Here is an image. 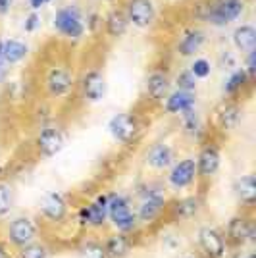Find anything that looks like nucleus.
I'll return each mask as SVG.
<instances>
[{
	"label": "nucleus",
	"instance_id": "obj_1",
	"mask_svg": "<svg viewBox=\"0 0 256 258\" xmlns=\"http://www.w3.org/2000/svg\"><path fill=\"white\" fill-rule=\"evenodd\" d=\"M170 197L168 189L158 181H150L143 185L137 193V205H135V216L139 227H152L162 220V216L168 212Z\"/></svg>",
	"mask_w": 256,
	"mask_h": 258
},
{
	"label": "nucleus",
	"instance_id": "obj_2",
	"mask_svg": "<svg viewBox=\"0 0 256 258\" xmlns=\"http://www.w3.org/2000/svg\"><path fill=\"white\" fill-rule=\"evenodd\" d=\"M248 0H208L201 6L199 20L212 29H225L245 18Z\"/></svg>",
	"mask_w": 256,
	"mask_h": 258
},
{
	"label": "nucleus",
	"instance_id": "obj_3",
	"mask_svg": "<svg viewBox=\"0 0 256 258\" xmlns=\"http://www.w3.org/2000/svg\"><path fill=\"white\" fill-rule=\"evenodd\" d=\"M43 93L50 100H66L77 89V77L74 68L66 62H52L43 74Z\"/></svg>",
	"mask_w": 256,
	"mask_h": 258
},
{
	"label": "nucleus",
	"instance_id": "obj_4",
	"mask_svg": "<svg viewBox=\"0 0 256 258\" xmlns=\"http://www.w3.org/2000/svg\"><path fill=\"white\" fill-rule=\"evenodd\" d=\"M108 226L125 235H135L141 229L135 216V205L129 195L119 191L108 193Z\"/></svg>",
	"mask_w": 256,
	"mask_h": 258
},
{
	"label": "nucleus",
	"instance_id": "obj_5",
	"mask_svg": "<svg viewBox=\"0 0 256 258\" xmlns=\"http://www.w3.org/2000/svg\"><path fill=\"white\" fill-rule=\"evenodd\" d=\"M52 29L56 35L70 43H79L87 35L85 12L77 4H64L52 16Z\"/></svg>",
	"mask_w": 256,
	"mask_h": 258
},
{
	"label": "nucleus",
	"instance_id": "obj_6",
	"mask_svg": "<svg viewBox=\"0 0 256 258\" xmlns=\"http://www.w3.org/2000/svg\"><path fill=\"white\" fill-rule=\"evenodd\" d=\"M121 10L125 14L129 27L137 31H150L160 20V2L158 0H123Z\"/></svg>",
	"mask_w": 256,
	"mask_h": 258
},
{
	"label": "nucleus",
	"instance_id": "obj_7",
	"mask_svg": "<svg viewBox=\"0 0 256 258\" xmlns=\"http://www.w3.org/2000/svg\"><path fill=\"white\" fill-rule=\"evenodd\" d=\"M39 239V224L37 220L27 214L14 216L10 222L6 224L4 231V241L10 245V248H20L29 245L33 241Z\"/></svg>",
	"mask_w": 256,
	"mask_h": 258
},
{
	"label": "nucleus",
	"instance_id": "obj_8",
	"mask_svg": "<svg viewBox=\"0 0 256 258\" xmlns=\"http://www.w3.org/2000/svg\"><path fill=\"white\" fill-rule=\"evenodd\" d=\"M77 224L91 231H100L108 227V193H98L93 201L79 206Z\"/></svg>",
	"mask_w": 256,
	"mask_h": 258
},
{
	"label": "nucleus",
	"instance_id": "obj_9",
	"mask_svg": "<svg viewBox=\"0 0 256 258\" xmlns=\"http://www.w3.org/2000/svg\"><path fill=\"white\" fill-rule=\"evenodd\" d=\"M195 183H199L195 156L177 158L166 172V187L171 189V191H187Z\"/></svg>",
	"mask_w": 256,
	"mask_h": 258
},
{
	"label": "nucleus",
	"instance_id": "obj_10",
	"mask_svg": "<svg viewBox=\"0 0 256 258\" xmlns=\"http://www.w3.org/2000/svg\"><path fill=\"white\" fill-rule=\"evenodd\" d=\"M68 135L60 125L56 123H46L41 125L37 135H35V151L41 158H54L56 154H60L66 147Z\"/></svg>",
	"mask_w": 256,
	"mask_h": 258
},
{
	"label": "nucleus",
	"instance_id": "obj_11",
	"mask_svg": "<svg viewBox=\"0 0 256 258\" xmlns=\"http://www.w3.org/2000/svg\"><path fill=\"white\" fill-rule=\"evenodd\" d=\"M208 43V33L201 25H189L185 27L179 35L173 46V52L181 60H193L195 56H199L201 50Z\"/></svg>",
	"mask_w": 256,
	"mask_h": 258
},
{
	"label": "nucleus",
	"instance_id": "obj_12",
	"mask_svg": "<svg viewBox=\"0 0 256 258\" xmlns=\"http://www.w3.org/2000/svg\"><path fill=\"white\" fill-rule=\"evenodd\" d=\"M108 133L112 139L121 145H133L141 135V123L135 114L131 112H117L108 119Z\"/></svg>",
	"mask_w": 256,
	"mask_h": 258
},
{
	"label": "nucleus",
	"instance_id": "obj_13",
	"mask_svg": "<svg viewBox=\"0 0 256 258\" xmlns=\"http://www.w3.org/2000/svg\"><path fill=\"white\" fill-rule=\"evenodd\" d=\"M197 245L203 258H227L229 245L224 231L214 226H201L197 231Z\"/></svg>",
	"mask_w": 256,
	"mask_h": 258
},
{
	"label": "nucleus",
	"instance_id": "obj_14",
	"mask_svg": "<svg viewBox=\"0 0 256 258\" xmlns=\"http://www.w3.org/2000/svg\"><path fill=\"white\" fill-rule=\"evenodd\" d=\"M195 160H197V177H199V181H212L214 177L218 175V172H220V168H222V149L214 141H206L199 149Z\"/></svg>",
	"mask_w": 256,
	"mask_h": 258
},
{
	"label": "nucleus",
	"instance_id": "obj_15",
	"mask_svg": "<svg viewBox=\"0 0 256 258\" xmlns=\"http://www.w3.org/2000/svg\"><path fill=\"white\" fill-rule=\"evenodd\" d=\"M225 241L229 247H245V245H254L256 241V224L250 216L237 214L233 216L227 227H225Z\"/></svg>",
	"mask_w": 256,
	"mask_h": 258
},
{
	"label": "nucleus",
	"instance_id": "obj_16",
	"mask_svg": "<svg viewBox=\"0 0 256 258\" xmlns=\"http://www.w3.org/2000/svg\"><path fill=\"white\" fill-rule=\"evenodd\" d=\"M77 87L85 104H98L106 97V77L98 68L87 70L81 79H77Z\"/></svg>",
	"mask_w": 256,
	"mask_h": 258
},
{
	"label": "nucleus",
	"instance_id": "obj_17",
	"mask_svg": "<svg viewBox=\"0 0 256 258\" xmlns=\"http://www.w3.org/2000/svg\"><path fill=\"white\" fill-rule=\"evenodd\" d=\"M39 212L50 224H64L70 216V203L62 191H48L39 203Z\"/></svg>",
	"mask_w": 256,
	"mask_h": 258
},
{
	"label": "nucleus",
	"instance_id": "obj_18",
	"mask_svg": "<svg viewBox=\"0 0 256 258\" xmlns=\"http://www.w3.org/2000/svg\"><path fill=\"white\" fill-rule=\"evenodd\" d=\"M171 76L168 70L164 68H152L147 77H145V97L150 104H158L160 106L164 98L168 97L171 91Z\"/></svg>",
	"mask_w": 256,
	"mask_h": 258
},
{
	"label": "nucleus",
	"instance_id": "obj_19",
	"mask_svg": "<svg viewBox=\"0 0 256 258\" xmlns=\"http://www.w3.org/2000/svg\"><path fill=\"white\" fill-rule=\"evenodd\" d=\"M203 208H204L203 197L199 193H191L171 201L170 205H168V212L166 214L170 216V220H173V222L183 224V222L195 220L197 216L203 212Z\"/></svg>",
	"mask_w": 256,
	"mask_h": 258
},
{
	"label": "nucleus",
	"instance_id": "obj_20",
	"mask_svg": "<svg viewBox=\"0 0 256 258\" xmlns=\"http://www.w3.org/2000/svg\"><path fill=\"white\" fill-rule=\"evenodd\" d=\"M145 166L152 172H168L173 162L177 160V152L175 147L168 141H156L149 147V151L145 152Z\"/></svg>",
	"mask_w": 256,
	"mask_h": 258
},
{
	"label": "nucleus",
	"instance_id": "obj_21",
	"mask_svg": "<svg viewBox=\"0 0 256 258\" xmlns=\"http://www.w3.org/2000/svg\"><path fill=\"white\" fill-rule=\"evenodd\" d=\"M241 118H243V110H241V104L237 102V98H224L214 110V123L222 133L235 131Z\"/></svg>",
	"mask_w": 256,
	"mask_h": 258
},
{
	"label": "nucleus",
	"instance_id": "obj_22",
	"mask_svg": "<svg viewBox=\"0 0 256 258\" xmlns=\"http://www.w3.org/2000/svg\"><path fill=\"white\" fill-rule=\"evenodd\" d=\"M104 37L110 41H117L121 37H125L129 31V22L125 18V14L121 10V6H112L106 14L102 16V29Z\"/></svg>",
	"mask_w": 256,
	"mask_h": 258
},
{
	"label": "nucleus",
	"instance_id": "obj_23",
	"mask_svg": "<svg viewBox=\"0 0 256 258\" xmlns=\"http://www.w3.org/2000/svg\"><path fill=\"white\" fill-rule=\"evenodd\" d=\"M164 112L168 116H181L183 112L197 108V93H187V91H179V89H171L168 97L164 98L160 104Z\"/></svg>",
	"mask_w": 256,
	"mask_h": 258
},
{
	"label": "nucleus",
	"instance_id": "obj_24",
	"mask_svg": "<svg viewBox=\"0 0 256 258\" xmlns=\"http://www.w3.org/2000/svg\"><path fill=\"white\" fill-rule=\"evenodd\" d=\"M29 52H31V48L23 39H18V37L2 39V60L6 62V66L16 68V66L23 64L29 58Z\"/></svg>",
	"mask_w": 256,
	"mask_h": 258
},
{
	"label": "nucleus",
	"instance_id": "obj_25",
	"mask_svg": "<svg viewBox=\"0 0 256 258\" xmlns=\"http://www.w3.org/2000/svg\"><path fill=\"white\" fill-rule=\"evenodd\" d=\"M231 46L235 52H239L241 56L250 50H256V27L252 23H237L231 31Z\"/></svg>",
	"mask_w": 256,
	"mask_h": 258
},
{
	"label": "nucleus",
	"instance_id": "obj_26",
	"mask_svg": "<svg viewBox=\"0 0 256 258\" xmlns=\"http://www.w3.org/2000/svg\"><path fill=\"white\" fill-rule=\"evenodd\" d=\"M235 199L239 201V205L246 208V210H252L256 203V177L252 172L241 175L237 181H235Z\"/></svg>",
	"mask_w": 256,
	"mask_h": 258
},
{
	"label": "nucleus",
	"instance_id": "obj_27",
	"mask_svg": "<svg viewBox=\"0 0 256 258\" xmlns=\"http://www.w3.org/2000/svg\"><path fill=\"white\" fill-rule=\"evenodd\" d=\"M252 85V79L246 76V72L241 68V64L237 66L235 70H231L227 77H225L224 85H222V93L224 98H237L246 87Z\"/></svg>",
	"mask_w": 256,
	"mask_h": 258
},
{
	"label": "nucleus",
	"instance_id": "obj_28",
	"mask_svg": "<svg viewBox=\"0 0 256 258\" xmlns=\"http://www.w3.org/2000/svg\"><path fill=\"white\" fill-rule=\"evenodd\" d=\"M102 243H104L108 258H129L133 252V235L114 231V233L106 235Z\"/></svg>",
	"mask_w": 256,
	"mask_h": 258
},
{
	"label": "nucleus",
	"instance_id": "obj_29",
	"mask_svg": "<svg viewBox=\"0 0 256 258\" xmlns=\"http://www.w3.org/2000/svg\"><path fill=\"white\" fill-rule=\"evenodd\" d=\"M179 118V127H181V133L189 139H197L201 141L206 135V129H204V119L201 116V112L197 108L193 110H187L183 112Z\"/></svg>",
	"mask_w": 256,
	"mask_h": 258
},
{
	"label": "nucleus",
	"instance_id": "obj_30",
	"mask_svg": "<svg viewBox=\"0 0 256 258\" xmlns=\"http://www.w3.org/2000/svg\"><path fill=\"white\" fill-rule=\"evenodd\" d=\"M77 256L79 258H108L106 248H104V243L102 239L98 237H83L77 245Z\"/></svg>",
	"mask_w": 256,
	"mask_h": 258
},
{
	"label": "nucleus",
	"instance_id": "obj_31",
	"mask_svg": "<svg viewBox=\"0 0 256 258\" xmlns=\"http://www.w3.org/2000/svg\"><path fill=\"white\" fill-rule=\"evenodd\" d=\"M50 252L52 250L48 247V243L44 239H37L25 247L16 248L14 258H50Z\"/></svg>",
	"mask_w": 256,
	"mask_h": 258
},
{
	"label": "nucleus",
	"instance_id": "obj_32",
	"mask_svg": "<svg viewBox=\"0 0 256 258\" xmlns=\"http://www.w3.org/2000/svg\"><path fill=\"white\" fill-rule=\"evenodd\" d=\"M14 187L10 183L0 181V220H6L10 212L14 210Z\"/></svg>",
	"mask_w": 256,
	"mask_h": 258
},
{
	"label": "nucleus",
	"instance_id": "obj_33",
	"mask_svg": "<svg viewBox=\"0 0 256 258\" xmlns=\"http://www.w3.org/2000/svg\"><path fill=\"white\" fill-rule=\"evenodd\" d=\"M171 83L175 85V89L179 91H187V93H197V87H199V79L193 76L189 68H183L177 72V76L171 79Z\"/></svg>",
	"mask_w": 256,
	"mask_h": 258
},
{
	"label": "nucleus",
	"instance_id": "obj_34",
	"mask_svg": "<svg viewBox=\"0 0 256 258\" xmlns=\"http://www.w3.org/2000/svg\"><path fill=\"white\" fill-rule=\"evenodd\" d=\"M189 70H191V74L199 81H203V79H208V77L212 76V70H214V66L212 62L206 58V56H195L191 60V64L187 66Z\"/></svg>",
	"mask_w": 256,
	"mask_h": 258
},
{
	"label": "nucleus",
	"instance_id": "obj_35",
	"mask_svg": "<svg viewBox=\"0 0 256 258\" xmlns=\"http://www.w3.org/2000/svg\"><path fill=\"white\" fill-rule=\"evenodd\" d=\"M22 27L27 35H35V33L43 27V18H41V14H39V12L29 10L27 14H25V18H23Z\"/></svg>",
	"mask_w": 256,
	"mask_h": 258
},
{
	"label": "nucleus",
	"instance_id": "obj_36",
	"mask_svg": "<svg viewBox=\"0 0 256 258\" xmlns=\"http://www.w3.org/2000/svg\"><path fill=\"white\" fill-rule=\"evenodd\" d=\"M218 64H220L222 70L231 72V70H235L239 66V56H237L233 48H224L222 52L218 54Z\"/></svg>",
	"mask_w": 256,
	"mask_h": 258
},
{
	"label": "nucleus",
	"instance_id": "obj_37",
	"mask_svg": "<svg viewBox=\"0 0 256 258\" xmlns=\"http://www.w3.org/2000/svg\"><path fill=\"white\" fill-rule=\"evenodd\" d=\"M241 68L246 72V76L254 81L256 77V50H250V52L243 54V64Z\"/></svg>",
	"mask_w": 256,
	"mask_h": 258
},
{
	"label": "nucleus",
	"instance_id": "obj_38",
	"mask_svg": "<svg viewBox=\"0 0 256 258\" xmlns=\"http://www.w3.org/2000/svg\"><path fill=\"white\" fill-rule=\"evenodd\" d=\"M87 23V33H96L102 29V14L98 12H89L85 16Z\"/></svg>",
	"mask_w": 256,
	"mask_h": 258
},
{
	"label": "nucleus",
	"instance_id": "obj_39",
	"mask_svg": "<svg viewBox=\"0 0 256 258\" xmlns=\"http://www.w3.org/2000/svg\"><path fill=\"white\" fill-rule=\"evenodd\" d=\"M54 0H27V6H29V10L33 12H41L43 8H46L48 4H52Z\"/></svg>",
	"mask_w": 256,
	"mask_h": 258
},
{
	"label": "nucleus",
	"instance_id": "obj_40",
	"mask_svg": "<svg viewBox=\"0 0 256 258\" xmlns=\"http://www.w3.org/2000/svg\"><path fill=\"white\" fill-rule=\"evenodd\" d=\"M14 2L16 0H0V18L10 14L12 8H14Z\"/></svg>",
	"mask_w": 256,
	"mask_h": 258
},
{
	"label": "nucleus",
	"instance_id": "obj_41",
	"mask_svg": "<svg viewBox=\"0 0 256 258\" xmlns=\"http://www.w3.org/2000/svg\"><path fill=\"white\" fill-rule=\"evenodd\" d=\"M0 258H14V252H12L10 245H8L4 239H0Z\"/></svg>",
	"mask_w": 256,
	"mask_h": 258
},
{
	"label": "nucleus",
	"instance_id": "obj_42",
	"mask_svg": "<svg viewBox=\"0 0 256 258\" xmlns=\"http://www.w3.org/2000/svg\"><path fill=\"white\" fill-rule=\"evenodd\" d=\"M10 66H6V62L4 60H0V83H4L6 79H8V76H10Z\"/></svg>",
	"mask_w": 256,
	"mask_h": 258
},
{
	"label": "nucleus",
	"instance_id": "obj_43",
	"mask_svg": "<svg viewBox=\"0 0 256 258\" xmlns=\"http://www.w3.org/2000/svg\"><path fill=\"white\" fill-rule=\"evenodd\" d=\"M162 2H166V4H177V2H183V0H162Z\"/></svg>",
	"mask_w": 256,
	"mask_h": 258
},
{
	"label": "nucleus",
	"instance_id": "obj_44",
	"mask_svg": "<svg viewBox=\"0 0 256 258\" xmlns=\"http://www.w3.org/2000/svg\"><path fill=\"white\" fill-rule=\"evenodd\" d=\"M243 258H256V254H254V252H246V254Z\"/></svg>",
	"mask_w": 256,
	"mask_h": 258
},
{
	"label": "nucleus",
	"instance_id": "obj_45",
	"mask_svg": "<svg viewBox=\"0 0 256 258\" xmlns=\"http://www.w3.org/2000/svg\"><path fill=\"white\" fill-rule=\"evenodd\" d=\"M183 258H203V256H195V254H191V256H183Z\"/></svg>",
	"mask_w": 256,
	"mask_h": 258
}]
</instances>
